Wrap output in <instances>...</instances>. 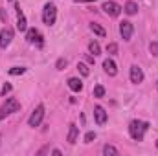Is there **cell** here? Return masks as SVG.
Here are the masks:
<instances>
[{
    "instance_id": "cell-7",
    "label": "cell",
    "mask_w": 158,
    "mask_h": 156,
    "mask_svg": "<svg viewBox=\"0 0 158 156\" xmlns=\"http://www.w3.org/2000/svg\"><path fill=\"white\" fill-rule=\"evenodd\" d=\"M132 31H134L132 22H129V20L119 22V35H121V39H123V40H131V37H132Z\"/></svg>"
},
{
    "instance_id": "cell-3",
    "label": "cell",
    "mask_w": 158,
    "mask_h": 156,
    "mask_svg": "<svg viewBox=\"0 0 158 156\" xmlns=\"http://www.w3.org/2000/svg\"><path fill=\"white\" fill-rule=\"evenodd\" d=\"M19 110H20V103H19L15 97H7L6 103L0 107V119L11 116V114H15V112H19Z\"/></svg>"
},
{
    "instance_id": "cell-2",
    "label": "cell",
    "mask_w": 158,
    "mask_h": 156,
    "mask_svg": "<svg viewBox=\"0 0 158 156\" xmlns=\"http://www.w3.org/2000/svg\"><path fill=\"white\" fill-rule=\"evenodd\" d=\"M55 20H57V7H55V4L53 2L44 4V7H42V22L46 26H53Z\"/></svg>"
},
{
    "instance_id": "cell-19",
    "label": "cell",
    "mask_w": 158,
    "mask_h": 156,
    "mask_svg": "<svg viewBox=\"0 0 158 156\" xmlns=\"http://www.w3.org/2000/svg\"><path fill=\"white\" fill-rule=\"evenodd\" d=\"M77 70L83 77H88V76H90V70H88V66H86L85 63H77Z\"/></svg>"
},
{
    "instance_id": "cell-8",
    "label": "cell",
    "mask_w": 158,
    "mask_h": 156,
    "mask_svg": "<svg viewBox=\"0 0 158 156\" xmlns=\"http://www.w3.org/2000/svg\"><path fill=\"white\" fill-rule=\"evenodd\" d=\"M15 9H17V30L19 31H26L28 30V20H26L24 11L20 9V4H15Z\"/></svg>"
},
{
    "instance_id": "cell-22",
    "label": "cell",
    "mask_w": 158,
    "mask_h": 156,
    "mask_svg": "<svg viewBox=\"0 0 158 156\" xmlns=\"http://www.w3.org/2000/svg\"><path fill=\"white\" fill-rule=\"evenodd\" d=\"M107 51H109L110 55H116V53H118V44H116V42H109V44H107Z\"/></svg>"
},
{
    "instance_id": "cell-21",
    "label": "cell",
    "mask_w": 158,
    "mask_h": 156,
    "mask_svg": "<svg viewBox=\"0 0 158 156\" xmlns=\"http://www.w3.org/2000/svg\"><path fill=\"white\" fill-rule=\"evenodd\" d=\"M92 94H94V97H103V96H105V88H103L101 84H96Z\"/></svg>"
},
{
    "instance_id": "cell-29",
    "label": "cell",
    "mask_w": 158,
    "mask_h": 156,
    "mask_svg": "<svg viewBox=\"0 0 158 156\" xmlns=\"http://www.w3.org/2000/svg\"><path fill=\"white\" fill-rule=\"evenodd\" d=\"M74 2H96V0H74Z\"/></svg>"
},
{
    "instance_id": "cell-31",
    "label": "cell",
    "mask_w": 158,
    "mask_h": 156,
    "mask_svg": "<svg viewBox=\"0 0 158 156\" xmlns=\"http://www.w3.org/2000/svg\"><path fill=\"white\" fill-rule=\"evenodd\" d=\"M156 147H158V142H156Z\"/></svg>"
},
{
    "instance_id": "cell-26",
    "label": "cell",
    "mask_w": 158,
    "mask_h": 156,
    "mask_svg": "<svg viewBox=\"0 0 158 156\" xmlns=\"http://www.w3.org/2000/svg\"><path fill=\"white\" fill-rule=\"evenodd\" d=\"M9 92H11V84L6 83V84L2 86V90H0V96H6V94H9Z\"/></svg>"
},
{
    "instance_id": "cell-4",
    "label": "cell",
    "mask_w": 158,
    "mask_h": 156,
    "mask_svg": "<svg viewBox=\"0 0 158 156\" xmlns=\"http://www.w3.org/2000/svg\"><path fill=\"white\" fill-rule=\"evenodd\" d=\"M44 105H37L35 109H33V112H31V116L28 117V125L30 127H39L40 123H42V119H44Z\"/></svg>"
},
{
    "instance_id": "cell-23",
    "label": "cell",
    "mask_w": 158,
    "mask_h": 156,
    "mask_svg": "<svg viewBox=\"0 0 158 156\" xmlns=\"http://www.w3.org/2000/svg\"><path fill=\"white\" fill-rule=\"evenodd\" d=\"M66 64H68V61H66L64 57H61V59H57L55 68H57V70H64V68H66Z\"/></svg>"
},
{
    "instance_id": "cell-11",
    "label": "cell",
    "mask_w": 158,
    "mask_h": 156,
    "mask_svg": "<svg viewBox=\"0 0 158 156\" xmlns=\"http://www.w3.org/2000/svg\"><path fill=\"white\" fill-rule=\"evenodd\" d=\"M107 117H109V116H107V112H105V109H103V107H99V105H98V107H94V119H96V123H98L99 127L107 123Z\"/></svg>"
},
{
    "instance_id": "cell-14",
    "label": "cell",
    "mask_w": 158,
    "mask_h": 156,
    "mask_svg": "<svg viewBox=\"0 0 158 156\" xmlns=\"http://www.w3.org/2000/svg\"><path fill=\"white\" fill-rule=\"evenodd\" d=\"M68 88L72 90V92H81L83 90V81L77 77H70L68 79Z\"/></svg>"
},
{
    "instance_id": "cell-1",
    "label": "cell",
    "mask_w": 158,
    "mask_h": 156,
    "mask_svg": "<svg viewBox=\"0 0 158 156\" xmlns=\"http://www.w3.org/2000/svg\"><path fill=\"white\" fill-rule=\"evenodd\" d=\"M147 129H149V123L142 121V119H132L129 123V134H131V138L134 142H142L145 132H147Z\"/></svg>"
},
{
    "instance_id": "cell-30",
    "label": "cell",
    "mask_w": 158,
    "mask_h": 156,
    "mask_svg": "<svg viewBox=\"0 0 158 156\" xmlns=\"http://www.w3.org/2000/svg\"><path fill=\"white\" fill-rule=\"evenodd\" d=\"M156 88H158V81H156Z\"/></svg>"
},
{
    "instance_id": "cell-6",
    "label": "cell",
    "mask_w": 158,
    "mask_h": 156,
    "mask_svg": "<svg viewBox=\"0 0 158 156\" xmlns=\"http://www.w3.org/2000/svg\"><path fill=\"white\" fill-rule=\"evenodd\" d=\"M101 9L105 11V15H109V17H119V13H121V6L116 4V2H112V0H109V2H105L103 6H101Z\"/></svg>"
},
{
    "instance_id": "cell-32",
    "label": "cell",
    "mask_w": 158,
    "mask_h": 156,
    "mask_svg": "<svg viewBox=\"0 0 158 156\" xmlns=\"http://www.w3.org/2000/svg\"><path fill=\"white\" fill-rule=\"evenodd\" d=\"M0 140H2V136H0Z\"/></svg>"
},
{
    "instance_id": "cell-28",
    "label": "cell",
    "mask_w": 158,
    "mask_h": 156,
    "mask_svg": "<svg viewBox=\"0 0 158 156\" xmlns=\"http://www.w3.org/2000/svg\"><path fill=\"white\" fill-rule=\"evenodd\" d=\"M52 154H55V156H59V154H61V151H59V149H53V151H52Z\"/></svg>"
},
{
    "instance_id": "cell-16",
    "label": "cell",
    "mask_w": 158,
    "mask_h": 156,
    "mask_svg": "<svg viewBox=\"0 0 158 156\" xmlns=\"http://www.w3.org/2000/svg\"><path fill=\"white\" fill-rule=\"evenodd\" d=\"M90 31H94L98 37H105V35H107L105 28H101V26H99V24H96V22H92V24H90Z\"/></svg>"
},
{
    "instance_id": "cell-12",
    "label": "cell",
    "mask_w": 158,
    "mask_h": 156,
    "mask_svg": "<svg viewBox=\"0 0 158 156\" xmlns=\"http://www.w3.org/2000/svg\"><path fill=\"white\" fill-rule=\"evenodd\" d=\"M103 70H105V74L110 76V77H114V76L118 74V66H116V63H114L112 59H105V61H103Z\"/></svg>"
},
{
    "instance_id": "cell-17",
    "label": "cell",
    "mask_w": 158,
    "mask_h": 156,
    "mask_svg": "<svg viewBox=\"0 0 158 156\" xmlns=\"http://www.w3.org/2000/svg\"><path fill=\"white\" fill-rule=\"evenodd\" d=\"M103 154L105 156H118L119 151L114 147V145H105V147H103Z\"/></svg>"
},
{
    "instance_id": "cell-24",
    "label": "cell",
    "mask_w": 158,
    "mask_h": 156,
    "mask_svg": "<svg viewBox=\"0 0 158 156\" xmlns=\"http://www.w3.org/2000/svg\"><path fill=\"white\" fill-rule=\"evenodd\" d=\"M94 140H96V132H92V130H90V132H86V134H85V143H92Z\"/></svg>"
},
{
    "instance_id": "cell-9",
    "label": "cell",
    "mask_w": 158,
    "mask_h": 156,
    "mask_svg": "<svg viewBox=\"0 0 158 156\" xmlns=\"http://www.w3.org/2000/svg\"><path fill=\"white\" fill-rule=\"evenodd\" d=\"M129 77H131V83H134V84H140V83H143V70L138 66V64H132L131 66V72H129Z\"/></svg>"
},
{
    "instance_id": "cell-20",
    "label": "cell",
    "mask_w": 158,
    "mask_h": 156,
    "mask_svg": "<svg viewBox=\"0 0 158 156\" xmlns=\"http://www.w3.org/2000/svg\"><path fill=\"white\" fill-rule=\"evenodd\" d=\"M22 74H26L24 66H13V68H9V76H22Z\"/></svg>"
},
{
    "instance_id": "cell-25",
    "label": "cell",
    "mask_w": 158,
    "mask_h": 156,
    "mask_svg": "<svg viewBox=\"0 0 158 156\" xmlns=\"http://www.w3.org/2000/svg\"><path fill=\"white\" fill-rule=\"evenodd\" d=\"M149 51L156 57L158 55V42H151V44H149Z\"/></svg>"
},
{
    "instance_id": "cell-27",
    "label": "cell",
    "mask_w": 158,
    "mask_h": 156,
    "mask_svg": "<svg viewBox=\"0 0 158 156\" xmlns=\"http://www.w3.org/2000/svg\"><path fill=\"white\" fill-rule=\"evenodd\" d=\"M0 18H2V20H4V22H6V20H7V13H6V11H4V9H0Z\"/></svg>"
},
{
    "instance_id": "cell-13",
    "label": "cell",
    "mask_w": 158,
    "mask_h": 156,
    "mask_svg": "<svg viewBox=\"0 0 158 156\" xmlns=\"http://www.w3.org/2000/svg\"><path fill=\"white\" fill-rule=\"evenodd\" d=\"M77 136H79V127L76 125V123H72V125H70V129H68V136H66V142H68V143H76Z\"/></svg>"
},
{
    "instance_id": "cell-18",
    "label": "cell",
    "mask_w": 158,
    "mask_h": 156,
    "mask_svg": "<svg viewBox=\"0 0 158 156\" xmlns=\"http://www.w3.org/2000/svg\"><path fill=\"white\" fill-rule=\"evenodd\" d=\"M125 13H127V15H136V13H138V6H136L134 2H127V4H125Z\"/></svg>"
},
{
    "instance_id": "cell-5",
    "label": "cell",
    "mask_w": 158,
    "mask_h": 156,
    "mask_svg": "<svg viewBox=\"0 0 158 156\" xmlns=\"http://www.w3.org/2000/svg\"><path fill=\"white\" fill-rule=\"evenodd\" d=\"M26 40H28L30 44H37L39 48L44 46L42 35H40V31L37 30V28H30V30H26Z\"/></svg>"
},
{
    "instance_id": "cell-15",
    "label": "cell",
    "mask_w": 158,
    "mask_h": 156,
    "mask_svg": "<svg viewBox=\"0 0 158 156\" xmlns=\"http://www.w3.org/2000/svg\"><path fill=\"white\" fill-rule=\"evenodd\" d=\"M88 53H92L94 57L101 53V46H99L98 40H90V42H88Z\"/></svg>"
},
{
    "instance_id": "cell-10",
    "label": "cell",
    "mask_w": 158,
    "mask_h": 156,
    "mask_svg": "<svg viewBox=\"0 0 158 156\" xmlns=\"http://www.w3.org/2000/svg\"><path fill=\"white\" fill-rule=\"evenodd\" d=\"M13 40V30L11 28H2L0 30V48L6 50Z\"/></svg>"
}]
</instances>
